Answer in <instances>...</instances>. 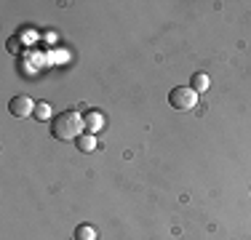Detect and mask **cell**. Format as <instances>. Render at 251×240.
<instances>
[{
  "label": "cell",
  "mask_w": 251,
  "mask_h": 240,
  "mask_svg": "<svg viewBox=\"0 0 251 240\" xmlns=\"http://www.w3.org/2000/svg\"><path fill=\"white\" fill-rule=\"evenodd\" d=\"M208 86H211V80H208V75H203V72H195V75H193V80H190V88H193L195 94L208 91Z\"/></svg>",
  "instance_id": "6"
},
{
  "label": "cell",
  "mask_w": 251,
  "mask_h": 240,
  "mask_svg": "<svg viewBox=\"0 0 251 240\" xmlns=\"http://www.w3.org/2000/svg\"><path fill=\"white\" fill-rule=\"evenodd\" d=\"M8 51H11V53L19 51V40H16V38H11V40H8Z\"/></svg>",
  "instance_id": "9"
},
{
  "label": "cell",
  "mask_w": 251,
  "mask_h": 240,
  "mask_svg": "<svg viewBox=\"0 0 251 240\" xmlns=\"http://www.w3.org/2000/svg\"><path fill=\"white\" fill-rule=\"evenodd\" d=\"M83 131H86V123H83L80 112L75 110H64L51 120V136L59 142H75Z\"/></svg>",
  "instance_id": "1"
},
{
  "label": "cell",
  "mask_w": 251,
  "mask_h": 240,
  "mask_svg": "<svg viewBox=\"0 0 251 240\" xmlns=\"http://www.w3.org/2000/svg\"><path fill=\"white\" fill-rule=\"evenodd\" d=\"M35 118H38V120H53L49 101H38V104H35Z\"/></svg>",
  "instance_id": "8"
},
{
  "label": "cell",
  "mask_w": 251,
  "mask_h": 240,
  "mask_svg": "<svg viewBox=\"0 0 251 240\" xmlns=\"http://www.w3.org/2000/svg\"><path fill=\"white\" fill-rule=\"evenodd\" d=\"M198 96L201 94H195L190 86H176V88H171V94H169V104L174 107L176 112H190V110L198 107Z\"/></svg>",
  "instance_id": "2"
},
{
  "label": "cell",
  "mask_w": 251,
  "mask_h": 240,
  "mask_svg": "<svg viewBox=\"0 0 251 240\" xmlns=\"http://www.w3.org/2000/svg\"><path fill=\"white\" fill-rule=\"evenodd\" d=\"M75 147L80 149V152H94V149H97V136L94 134H80L75 139Z\"/></svg>",
  "instance_id": "5"
},
{
  "label": "cell",
  "mask_w": 251,
  "mask_h": 240,
  "mask_svg": "<svg viewBox=\"0 0 251 240\" xmlns=\"http://www.w3.org/2000/svg\"><path fill=\"white\" fill-rule=\"evenodd\" d=\"M75 240H97V230L91 224H77L75 232H73Z\"/></svg>",
  "instance_id": "7"
},
{
  "label": "cell",
  "mask_w": 251,
  "mask_h": 240,
  "mask_svg": "<svg viewBox=\"0 0 251 240\" xmlns=\"http://www.w3.org/2000/svg\"><path fill=\"white\" fill-rule=\"evenodd\" d=\"M8 112L14 118H27V115H35V101L29 96H14L8 101Z\"/></svg>",
  "instance_id": "3"
},
{
  "label": "cell",
  "mask_w": 251,
  "mask_h": 240,
  "mask_svg": "<svg viewBox=\"0 0 251 240\" xmlns=\"http://www.w3.org/2000/svg\"><path fill=\"white\" fill-rule=\"evenodd\" d=\"M83 123H86V134H97V131L101 128V112L91 110L83 115Z\"/></svg>",
  "instance_id": "4"
}]
</instances>
